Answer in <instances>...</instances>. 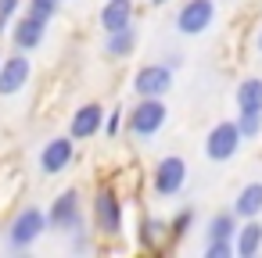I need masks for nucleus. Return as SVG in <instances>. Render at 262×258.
I'll list each match as a JSON object with an SVG mask.
<instances>
[{"instance_id":"obj_2","label":"nucleus","mask_w":262,"mask_h":258,"mask_svg":"<svg viewBox=\"0 0 262 258\" xmlns=\"http://www.w3.org/2000/svg\"><path fill=\"white\" fill-rule=\"evenodd\" d=\"M241 129H237V122H215L212 129H208V136H205V154L212 158V161H230L233 154H237V147H241Z\"/></svg>"},{"instance_id":"obj_7","label":"nucleus","mask_w":262,"mask_h":258,"mask_svg":"<svg viewBox=\"0 0 262 258\" xmlns=\"http://www.w3.org/2000/svg\"><path fill=\"white\" fill-rule=\"evenodd\" d=\"M94 222H97V229L104 237H119V229H122V204H119V197L112 190H97V197H94Z\"/></svg>"},{"instance_id":"obj_22","label":"nucleus","mask_w":262,"mask_h":258,"mask_svg":"<svg viewBox=\"0 0 262 258\" xmlns=\"http://www.w3.org/2000/svg\"><path fill=\"white\" fill-rule=\"evenodd\" d=\"M18 4H22V0H0V33L11 26V15L18 11Z\"/></svg>"},{"instance_id":"obj_4","label":"nucleus","mask_w":262,"mask_h":258,"mask_svg":"<svg viewBox=\"0 0 262 258\" xmlns=\"http://www.w3.org/2000/svg\"><path fill=\"white\" fill-rule=\"evenodd\" d=\"M212 18H215V0H187L176 15V29L187 36H198L212 26Z\"/></svg>"},{"instance_id":"obj_10","label":"nucleus","mask_w":262,"mask_h":258,"mask_svg":"<svg viewBox=\"0 0 262 258\" xmlns=\"http://www.w3.org/2000/svg\"><path fill=\"white\" fill-rule=\"evenodd\" d=\"M72 154H76L72 136H54V140L40 151V169H43V176H58V172H65L69 161H72Z\"/></svg>"},{"instance_id":"obj_25","label":"nucleus","mask_w":262,"mask_h":258,"mask_svg":"<svg viewBox=\"0 0 262 258\" xmlns=\"http://www.w3.org/2000/svg\"><path fill=\"white\" fill-rule=\"evenodd\" d=\"M258 51H262V33H258Z\"/></svg>"},{"instance_id":"obj_1","label":"nucleus","mask_w":262,"mask_h":258,"mask_svg":"<svg viewBox=\"0 0 262 258\" xmlns=\"http://www.w3.org/2000/svg\"><path fill=\"white\" fill-rule=\"evenodd\" d=\"M165 115H169V108L162 104V97H140V104L129 111V129H133V136H155L162 126H165Z\"/></svg>"},{"instance_id":"obj_19","label":"nucleus","mask_w":262,"mask_h":258,"mask_svg":"<svg viewBox=\"0 0 262 258\" xmlns=\"http://www.w3.org/2000/svg\"><path fill=\"white\" fill-rule=\"evenodd\" d=\"M237 129H241V136H258L262 133V111H241Z\"/></svg>"},{"instance_id":"obj_20","label":"nucleus","mask_w":262,"mask_h":258,"mask_svg":"<svg viewBox=\"0 0 262 258\" xmlns=\"http://www.w3.org/2000/svg\"><path fill=\"white\" fill-rule=\"evenodd\" d=\"M54 11H58V0H29V15H36L43 22H51Z\"/></svg>"},{"instance_id":"obj_17","label":"nucleus","mask_w":262,"mask_h":258,"mask_svg":"<svg viewBox=\"0 0 262 258\" xmlns=\"http://www.w3.org/2000/svg\"><path fill=\"white\" fill-rule=\"evenodd\" d=\"M133 47H137V33H133V26L108 33V54H112V58H126Z\"/></svg>"},{"instance_id":"obj_12","label":"nucleus","mask_w":262,"mask_h":258,"mask_svg":"<svg viewBox=\"0 0 262 258\" xmlns=\"http://www.w3.org/2000/svg\"><path fill=\"white\" fill-rule=\"evenodd\" d=\"M101 122H104V108L101 104H83L76 115H72V140H90L97 129H101Z\"/></svg>"},{"instance_id":"obj_18","label":"nucleus","mask_w":262,"mask_h":258,"mask_svg":"<svg viewBox=\"0 0 262 258\" xmlns=\"http://www.w3.org/2000/svg\"><path fill=\"white\" fill-rule=\"evenodd\" d=\"M233 233H237V215H233V212L212 215V222H208V240H233Z\"/></svg>"},{"instance_id":"obj_16","label":"nucleus","mask_w":262,"mask_h":258,"mask_svg":"<svg viewBox=\"0 0 262 258\" xmlns=\"http://www.w3.org/2000/svg\"><path fill=\"white\" fill-rule=\"evenodd\" d=\"M237 111H262V79H244L237 86Z\"/></svg>"},{"instance_id":"obj_26","label":"nucleus","mask_w":262,"mask_h":258,"mask_svg":"<svg viewBox=\"0 0 262 258\" xmlns=\"http://www.w3.org/2000/svg\"><path fill=\"white\" fill-rule=\"evenodd\" d=\"M155 4H165V0H155Z\"/></svg>"},{"instance_id":"obj_8","label":"nucleus","mask_w":262,"mask_h":258,"mask_svg":"<svg viewBox=\"0 0 262 258\" xmlns=\"http://www.w3.org/2000/svg\"><path fill=\"white\" fill-rule=\"evenodd\" d=\"M29 76H33V65H29V58L22 51L11 54V58H4V65H0V97L18 93L29 83Z\"/></svg>"},{"instance_id":"obj_24","label":"nucleus","mask_w":262,"mask_h":258,"mask_svg":"<svg viewBox=\"0 0 262 258\" xmlns=\"http://www.w3.org/2000/svg\"><path fill=\"white\" fill-rule=\"evenodd\" d=\"M187 226H190V212H180V219L172 222V229H169V233H172V237H183V233H187Z\"/></svg>"},{"instance_id":"obj_11","label":"nucleus","mask_w":262,"mask_h":258,"mask_svg":"<svg viewBox=\"0 0 262 258\" xmlns=\"http://www.w3.org/2000/svg\"><path fill=\"white\" fill-rule=\"evenodd\" d=\"M43 29H47V22L26 11V18H18V22H15L11 40H15V47H18V51H36V47L43 43Z\"/></svg>"},{"instance_id":"obj_15","label":"nucleus","mask_w":262,"mask_h":258,"mask_svg":"<svg viewBox=\"0 0 262 258\" xmlns=\"http://www.w3.org/2000/svg\"><path fill=\"white\" fill-rule=\"evenodd\" d=\"M233 215H241V219H258L262 215V183L241 186V194L233 201Z\"/></svg>"},{"instance_id":"obj_9","label":"nucleus","mask_w":262,"mask_h":258,"mask_svg":"<svg viewBox=\"0 0 262 258\" xmlns=\"http://www.w3.org/2000/svg\"><path fill=\"white\" fill-rule=\"evenodd\" d=\"M133 90L140 97H165L172 90V68L169 65H147V68H140L137 79H133Z\"/></svg>"},{"instance_id":"obj_6","label":"nucleus","mask_w":262,"mask_h":258,"mask_svg":"<svg viewBox=\"0 0 262 258\" xmlns=\"http://www.w3.org/2000/svg\"><path fill=\"white\" fill-rule=\"evenodd\" d=\"M47 222H51L54 229H65V233L79 229V222H83L79 194H76V190H65V194H58V197H54V204H51V212H47Z\"/></svg>"},{"instance_id":"obj_21","label":"nucleus","mask_w":262,"mask_h":258,"mask_svg":"<svg viewBox=\"0 0 262 258\" xmlns=\"http://www.w3.org/2000/svg\"><path fill=\"white\" fill-rule=\"evenodd\" d=\"M205 254H208V258H230V254H233V240H208Z\"/></svg>"},{"instance_id":"obj_3","label":"nucleus","mask_w":262,"mask_h":258,"mask_svg":"<svg viewBox=\"0 0 262 258\" xmlns=\"http://www.w3.org/2000/svg\"><path fill=\"white\" fill-rule=\"evenodd\" d=\"M43 229H47V215H43L36 204H33V208H22L18 219H15L11 229H8V244H11V247H29Z\"/></svg>"},{"instance_id":"obj_13","label":"nucleus","mask_w":262,"mask_h":258,"mask_svg":"<svg viewBox=\"0 0 262 258\" xmlns=\"http://www.w3.org/2000/svg\"><path fill=\"white\" fill-rule=\"evenodd\" d=\"M233 251H237L241 258H255V254L262 251V222H258V219H248L244 226H237Z\"/></svg>"},{"instance_id":"obj_23","label":"nucleus","mask_w":262,"mask_h":258,"mask_svg":"<svg viewBox=\"0 0 262 258\" xmlns=\"http://www.w3.org/2000/svg\"><path fill=\"white\" fill-rule=\"evenodd\" d=\"M119 126H122V108H115V111L108 115V126H104L108 136H119Z\"/></svg>"},{"instance_id":"obj_5","label":"nucleus","mask_w":262,"mask_h":258,"mask_svg":"<svg viewBox=\"0 0 262 258\" xmlns=\"http://www.w3.org/2000/svg\"><path fill=\"white\" fill-rule=\"evenodd\" d=\"M183 183H187V161L180 154H169L155 165V190L162 197H176L183 190Z\"/></svg>"},{"instance_id":"obj_14","label":"nucleus","mask_w":262,"mask_h":258,"mask_svg":"<svg viewBox=\"0 0 262 258\" xmlns=\"http://www.w3.org/2000/svg\"><path fill=\"white\" fill-rule=\"evenodd\" d=\"M101 26H104V33L133 26V0H108L101 11Z\"/></svg>"}]
</instances>
